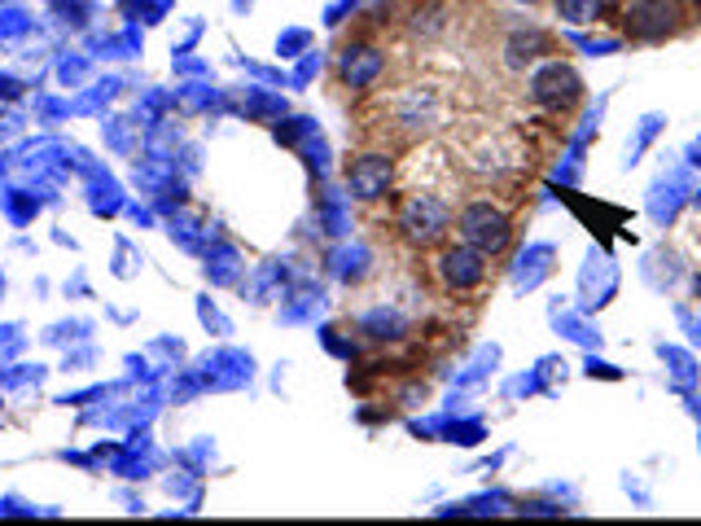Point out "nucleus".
Listing matches in <instances>:
<instances>
[{
  "mask_svg": "<svg viewBox=\"0 0 701 526\" xmlns=\"http://www.w3.org/2000/svg\"><path fill=\"white\" fill-rule=\"evenodd\" d=\"M698 9H701V0H698Z\"/></svg>",
  "mask_w": 701,
  "mask_h": 526,
  "instance_id": "7",
  "label": "nucleus"
},
{
  "mask_svg": "<svg viewBox=\"0 0 701 526\" xmlns=\"http://www.w3.org/2000/svg\"><path fill=\"white\" fill-rule=\"evenodd\" d=\"M535 97H539L544 105L566 110V105H575V101L583 97V83H579V75H575L570 66L553 61V66H544V70L535 75Z\"/></svg>",
  "mask_w": 701,
  "mask_h": 526,
  "instance_id": "3",
  "label": "nucleus"
},
{
  "mask_svg": "<svg viewBox=\"0 0 701 526\" xmlns=\"http://www.w3.org/2000/svg\"><path fill=\"white\" fill-rule=\"evenodd\" d=\"M685 26V9L676 0H636L627 9V35L632 40H667Z\"/></svg>",
  "mask_w": 701,
  "mask_h": 526,
  "instance_id": "2",
  "label": "nucleus"
},
{
  "mask_svg": "<svg viewBox=\"0 0 701 526\" xmlns=\"http://www.w3.org/2000/svg\"><path fill=\"white\" fill-rule=\"evenodd\" d=\"M482 259H487V255L474 250V246H452V250L443 255V277H447V286H456V290L478 286V281L487 277V264H482Z\"/></svg>",
  "mask_w": 701,
  "mask_h": 526,
  "instance_id": "4",
  "label": "nucleus"
},
{
  "mask_svg": "<svg viewBox=\"0 0 701 526\" xmlns=\"http://www.w3.org/2000/svg\"><path fill=\"white\" fill-rule=\"evenodd\" d=\"M403 228L425 246V242H434L443 228H447V211L438 206V202H430V198H421V202H412V211H408V220H403Z\"/></svg>",
  "mask_w": 701,
  "mask_h": 526,
  "instance_id": "5",
  "label": "nucleus"
},
{
  "mask_svg": "<svg viewBox=\"0 0 701 526\" xmlns=\"http://www.w3.org/2000/svg\"><path fill=\"white\" fill-rule=\"evenodd\" d=\"M557 9H561L570 22H592L597 9H601V0H557Z\"/></svg>",
  "mask_w": 701,
  "mask_h": 526,
  "instance_id": "6",
  "label": "nucleus"
},
{
  "mask_svg": "<svg viewBox=\"0 0 701 526\" xmlns=\"http://www.w3.org/2000/svg\"><path fill=\"white\" fill-rule=\"evenodd\" d=\"M460 237H465V246H474V250H482V255H500V250L509 246V237H513V224H509V215H504L500 206H491V202H469V206L460 211Z\"/></svg>",
  "mask_w": 701,
  "mask_h": 526,
  "instance_id": "1",
  "label": "nucleus"
}]
</instances>
